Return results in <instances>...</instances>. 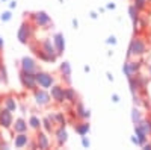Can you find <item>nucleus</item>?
<instances>
[{
  "instance_id": "nucleus-1",
  "label": "nucleus",
  "mask_w": 151,
  "mask_h": 150,
  "mask_svg": "<svg viewBox=\"0 0 151 150\" xmlns=\"http://www.w3.org/2000/svg\"><path fill=\"white\" fill-rule=\"evenodd\" d=\"M30 47L35 52V55L40 59L45 61V62H55L58 59V56H59V53L56 52V47H55L53 41L48 40V38H44L42 41H40L38 46L30 44Z\"/></svg>"
},
{
  "instance_id": "nucleus-2",
  "label": "nucleus",
  "mask_w": 151,
  "mask_h": 150,
  "mask_svg": "<svg viewBox=\"0 0 151 150\" xmlns=\"http://www.w3.org/2000/svg\"><path fill=\"white\" fill-rule=\"evenodd\" d=\"M147 52H148L147 41L142 38V36H134V38L132 40V43H130V47H129V58H132V56H134V58L142 56Z\"/></svg>"
},
{
  "instance_id": "nucleus-3",
  "label": "nucleus",
  "mask_w": 151,
  "mask_h": 150,
  "mask_svg": "<svg viewBox=\"0 0 151 150\" xmlns=\"http://www.w3.org/2000/svg\"><path fill=\"white\" fill-rule=\"evenodd\" d=\"M35 78H36L38 86H40V88H44V90H50L55 85V82H56L53 74H50L47 71H41V70H38L35 73Z\"/></svg>"
},
{
  "instance_id": "nucleus-4",
  "label": "nucleus",
  "mask_w": 151,
  "mask_h": 150,
  "mask_svg": "<svg viewBox=\"0 0 151 150\" xmlns=\"http://www.w3.org/2000/svg\"><path fill=\"white\" fill-rule=\"evenodd\" d=\"M20 82L23 85V88H26L29 91H35L38 88V83H36V78H35V73H29V71H20Z\"/></svg>"
},
{
  "instance_id": "nucleus-5",
  "label": "nucleus",
  "mask_w": 151,
  "mask_h": 150,
  "mask_svg": "<svg viewBox=\"0 0 151 150\" xmlns=\"http://www.w3.org/2000/svg\"><path fill=\"white\" fill-rule=\"evenodd\" d=\"M141 67H142V62L141 61H136V59H127V62L124 64V73H125V76H127L129 79L134 78L136 74H139L141 73Z\"/></svg>"
},
{
  "instance_id": "nucleus-6",
  "label": "nucleus",
  "mask_w": 151,
  "mask_h": 150,
  "mask_svg": "<svg viewBox=\"0 0 151 150\" xmlns=\"http://www.w3.org/2000/svg\"><path fill=\"white\" fill-rule=\"evenodd\" d=\"M33 99H35L36 105L41 106V108H45V106H48L50 103L53 102L50 93H47V90H44V88H41V90L36 88V90L33 91Z\"/></svg>"
},
{
  "instance_id": "nucleus-7",
  "label": "nucleus",
  "mask_w": 151,
  "mask_h": 150,
  "mask_svg": "<svg viewBox=\"0 0 151 150\" xmlns=\"http://www.w3.org/2000/svg\"><path fill=\"white\" fill-rule=\"evenodd\" d=\"M33 36V26L30 23H23L21 28L18 29V40L23 44H27Z\"/></svg>"
},
{
  "instance_id": "nucleus-8",
  "label": "nucleus",
  "mask_w": 151,
  "mask_h": 150,
  "mask_svg": "<svg viewBox=\"0 0 151 150\" xmlns=\"http://www.w3.org/2000/svg\"><path fill=\"white\" fill-rule=\"evenodd\" d=\"M50 96H52V100L58 105L65 103V88L60 85H53L50 88Z\"/></svg>"
},
{
  "instance_id": "nucleus-9",
  "label": "nucleus",
  "mask_w": 151,
  "mask_h": 150,
  "mask_svg": "<svg viewBox=\"0 0 151 150\" xmlns=\"http://www.w3.org/2000/svg\"><path fill=\"white\" fill-rule=\"evenodd\" d=\"M30 20L33 21V24L36 28H47L52 24V20H50V17L45 12H35V14H32Z\"/></svg>"
},
{
  "instance_id": "nucleus-10",
  "label": "nucleus",
  "mask_w": 151,
  "mask_h": 150,
  "mask_svg": "<svg viewBox=\"0 0 151 150\" xmlns=\"http://www.w3.org/2000/svg\"><path fill=\"white\" fill-rule=\"evenodd\" d=\"M12 123H14V117H12V112L6 108L0 109V128L3 129H11Z\"/></svg>"
},
{
  "instance_id": "nucleus-11",
  "label": "nucleus",
  "mask_w": 151,
  "mask_h": 150,
  "mask_svg": "<svg viewBox=\"0 0 151 150\" xmlns=\"http://www.w3.org/2000/svg\"><path fill=\"white\" fill-rule=\"evenodd\" d=\"M20 67L21 70L24 71H29V73H36L40 70V65H38V62L33 59V58H29V56H24L20 62Z\"/></svg>"
},
{
  "instance_id": "nucleus-12",
  "label": "nucleus",
  "mask_w": 151,
  "mask_h": 150,
  "mask_svg": "<svg viewBox=\"0 0 151 150\" xmlns=\"http://www.w3.org/2000/svg\"><path fill=\"white\" fill-rule=\"evenodd\" d=\"M53 133H55V140H56L58 147H62V146L68 141V133H67V130H65V126H58V128L53 130Z\"/></svg>"
},
{
  "instance_id": "nucleus-13",
  "label": "nucleus",
  "mask_w": 151,
  "mask_h": 150,
  "mask_svg": "<svg viewBox=\"0 0 151 150\" xmlns=\"http://www.w3.org/2000/svg\"><path fill=\"white\" fill-rule=\"evenodd\" d=\"M29 143H30L29 133H26V132H23V133H15V136H14V146H15L17 149L27 147Z\"/></svg>"
},
{
  "instance_id": "nucleus-14",
  "label": "nucleus",
  "mask_w": 151,
  "mask_h": 150,
  "mask_svg": "<svg viewBox=\"0 0 151 150\" xmlns=\"http://www.w3.org/2000/svg\"><path fill=\"white\" fill-rule=\"evenodd\" d=\"M35 141H36V147L38 149H48L50 144H52L47 132H38L36 136H35Z\"/></svg>"
},
{
  "instance_id": "nucleus-15",
  "label": "nucleus",
  "mask_w": 151,
  "mask_h": 150,
  "mask_svg": "<svg viewBox=\"0 0 151 150\" xmlns=\"http://www.w3.org/2000/svg\"><path fill=\"white\" fill-rule=\"evenodd\" d=\"M11 129L14 130L15 133H23V132H27L29 124H27V121L24 120V118H17L14 123H12V128Z\"/></svg>"
},
{
  "instance_id": "nucleus-16",
  "label": "nucleus",
  "mask_w": 151,
  "mask_h": 150,
  "mask_svg": "<svg viewBox=\"0 0 151 150\" xmlns=\"http://www.w3.org/2000/svg\"><path fill=\"white\" fill-rule=\"evenodd\" d=\"M74 114H76V117L80 118V120H88V118H89V111H88L80 102H77L74 105Z\"/></svg>"
},
{
  "instance_id": "nucleus-17",
  "label": "nucleus",
  "mask_w": 151,
  "mask_h": 150,
  "mask_svg": "<svg viewBox=\"0 0 151 150\" xmlns=\"http://www.w3.org/2000/svg\"><path fill=\"white\" fill-rule=\"evenodd\" d=\"M48 117L55 121L56 126H65V123H67L64 112H60V111H53L52 114H48Z\"/></svg>"
},
{
  "instance_id": "nucleus-18",
  "label": "nucleus",
  "mask_w": 151,
  "mask_h": 150,
  "mask_svg": "<svg viewBox=\"0 0 151 150\" xmlns=\"http://www.w3.org/2000/svg\"><path fill=\"white\" fill-rule=\"evenodd\" d=\"M65 102H68L71 105H76L79 102V100H77V93H76L71 86H67V88H65Z\"/></svg>"
},
{
  "instance_id": "nucleus-19",
  "label": "nucleus",
  "mask_w": 151,
  "mask_h": 150,
  "mask_svg": "<svg viewBox=\"0 0 151 150\" xmlns=\"http://www.w3.org/2000/svg\"><path fill=\"white\" fill-rule=\"evenodd\" d=\"M53 44L56 47V52L60 55L62 52H64V49H65V43H64V36H62L60 33H56L53 36Z\"/></svg>"
},
{
  "instance_id": "nucleus-20",
  "label": "nucleus",
  "mask_w": 151,
  "mask_h": 150,
  "mask_svg": "<svg viewBox=\"0 0 151 150\" xmlns=\"http://www.w3.org/2000/svg\"><path fill=\"white\" fill-rule=\"evenodd\" d=\"M3 108L9 109L11 112H15L17 111V102H15V97L12 96H8L3 99Z\"/></svg>"
},
{
  "instance_id": "nucleus-21",
  "label": "nucleus",
  "mask_w": 151,
  "mask_h": 150,
  "mask_svg": "<svg viewBox=\"0 0 151 150\" xmlns=\"http://www.w3.org/2000/svg\"><path fill=\"white\" fill-rule=\"evenodd\" d=\"M27 124H29V128H30L32 130H40V129L42 128V120L38 117V115H32V117L29 118Z\"/></svg>"
},
{
  "instance_id": "nucleus-22",
  "label": "nucleus",
  "mask_w": 151,
  "mask_h": 150,
  "mask_svg": "<svg viewBox=\"0 0 151 150\" xmlns=\"http://www.w3.org/2000/svg\"><path fill=\"white\" fill-rule=\"evenodd\" d=\"M74 129H76V132H77L80 136H85L88 132H89V124H88L85 120H82L80 123L74 124Z\"/></svg>"
},
{
  "instance_id": "nucleus-23",
  "label": "nucleus",
  "mask_w": 151,
  "mask_h": 150,
  "mask_svg": "<svg viewBox=\"0 0 151 150\" xmlns=\"http://www.w3.org/2000/svg\"><path fill=\"white\" fill-rule=\"evenodd\" d=\"M42 128H44V130H45L47 133H52V132L55 130V121L47 115V117L42 120Z\"/></svg>"
},
{
  "instance_id": "nucleus-24",
  "label": "nucleus",
  "mask_w": 151,
  "mask_h": 150,
  "mask_svg": "<svg viewBox=\"0 0 151 150\" xmlns=\"http://www.w3.org/2000/svg\"><path fill=\"white\" fill-rule=\"evenodd\" d=\"M141 129H142V132L147 135V136H151V120H142L139 124H137Z\"/></svg>"
},
{
  "instance_id": "nucleus-25",
  "label": "nucleus",
  "mask_w": 151,
  "mask_h": 150,
  "mask_svg": "<svg viewBox=\"0 0 151 150\" xmlns=\"http://www.w3.org/2000/svg\"><path fill=\"white\" fill-rule=\"evenodd\" d=\"M130 17H132V20H133L134 30H136V28H137V23H139V11H137V9L134 8V5H133V6H130Z\"/></svg>"
},
{
  "instance_id": "nucleus-26",
  "label": "nucleus",
  "mask_w": 151,
  "mask_h": 150,
  "mask_svg": "<svg viewBox=\"0 0 151 150\" xmlns=\"http://www.w3.org/2000/svg\"><path fill=\"white\" fill-rule=\"evenodd\" d=\"M132 120H133V123H134V126L136 124H139L142 120H144V115H142V112L139 111V109H133V114H132Z\"/></svg>"
},
{
  "instance_id": "nucleus-27",
  "label": "nucleus",
  "mask_w": 151,
  "mask_h": 150,
  "mask_svg": "<svg viewBox=\"0 0 151 150\" xmlns=\"http://www.w3.org/2000/svg\"><path fill=\"white\" fill-rule=\"evenodd\" d=\"M60 73H62V76H65L67 80L70 82V74H71V68H70V64L68 62H64V64L60 65Z\"/></svg>"
},
{
  "instance_id": "nucleus-28",
  "label": "nucleus",
  "mask_w": 151,
  "mask_h": 150,
  "mask_svg": "<svg viewBox=\"0 0 151 150\" xmlns=\"http://www.w3.org/2000/svg\"><path fill=\"white\" fill-rule=\"evenodd\" d=\"M133 5H134V8L137 11H144L147 8L148 2H147V0H133Z\"/></svg>"
},
{
  "instance_id": "nucleus-29",
  "label": "nucleus",
  "mask_w": 151,
  "mask_h": 150,
  "mask_svg": "<svg viewBox=\"0 0 151 150\" xmlns=\"http://www.w3.org/2000/svg\"><path fill=\"white\" fill-rule=\"evenodd\" d=\"M2 18H3V20H9V18H11V14H9V12H5Z\"/></svg>"
},
{
  "instance_id": "nucleus-30",
  "label": "nucleus",
  "mask_w": 151,
  "mask_h": 150,
  "mask_svg": "<svg viewBox=\"0 0 151 150\" xmlns=\"http://www.w3.org/2000/svg\"><path fill=\"white\" fill-rule=\"evenodd\" d=\"M144 149H145V150H150V149H151V143H145V144H144Z\"/></svg>"
},
{
  "instance_id": "nucleus-31",
  "label": "nucleus",
  "mask_w": 151,
  "mask_h": 150,
  "mask_svg": "<svg viewBox=\"0 0 151 150\" xmlns=\"http://www.w3.org/2000/svg\"><path fill=\"white\" fill-rule=\"evenodd\" d=\"M2 47H3V40L0 38V49H2Z\"/></svg>"
},
{
  "instance_id": "nucleus-32",
  "label": "nucleus",
  "mask_w": 151,
  "mask_h": 150,
  "mask_svg": "<svg viewBox=\"0 0 151 150\" xmlns=\"http://www.w3.org/2000/svg\"><path fill=\"white\" fill-rule=\"evenodd\" d=\"M148 73H150V76H151V65H148Z\"/></svg>"
},
{
  "instance_id": "nucleus-33",
  "label": "nucleus",
  "mask_w": 151,
  "mask_h": 150,
  "mask_svg": "<svg viewBox=\"0 0 151 150\" xmlns=\"http://www.w3.org/2000/svg\"><path fill=\"white\" fill-rule=\"evenodd\" d=\"M147 2H148V3H150V2H151V0H147Z\"/></svg>"
}]
</instances>
